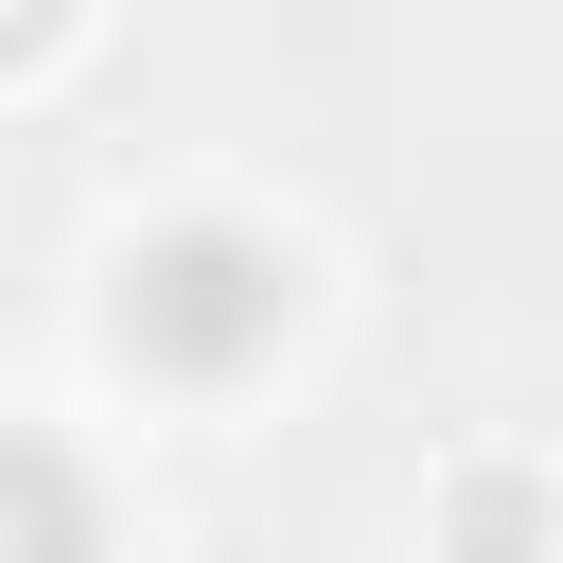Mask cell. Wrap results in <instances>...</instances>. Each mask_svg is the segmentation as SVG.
<instances>
[{
	"instance_id": "6da1fadb",
	"label": "cell",
	"mask_w": 563,
	"mask_h": 563,
	"mask_svg": "<svg viewBox=\"0 0 563 563\" xmlns=\"http://www.w3.org/2000/svg\"><path fill=\"white\" fill-rule=\"evenodd\" d=\"M282 317H299V264H282L264 229H229V211L141 229V246H123V282H106V334H123L158 387H229V369H264V352H282Z\"/></svg>"
},
{
	"instance_id": "7a4b0ae2",
	"label": "cell",
	"mask_w": 563,
	"mask_h": 563,
	"mask_svg": "<svg viewBox=\"0 0 563 563\" xmlns=\"http://www.w3.org/2000/svg\"><path fill=\"white\" fill-rule=\"evenodd\" d=\"M0 563H106V493L18 422H0Z\"/></svg>"
},
{
	"instance_id": "3957f363",
	"label": "cell",
	"mask_w": 563,
	"mask_h": 563,
	"mask_svg": "<svg viewBox=\"0 0 563 563\" xmlns=\"http://www.w3.org/2000/svg\"><path fill=\"white\" fill-rule=\"evenodd\" d=\"M440 545H457V563H528V545H545V475H510V457L440 475Z\"/></svg>"
},
{
	"instance_id": "277c9868",
	"label": "cell",
	"mask_w": 563,
	"mask_h": 563,
	"mask_svg": "<svg viewBox=\"0 0 563 563\" xmlns=\"http://www.w3.org/2000/svg\"><path fill=\"white\" fill-rule=\"evenodd\" d=\"M53 35H70V0H0V70H35Z\"/></svg>"
}]
</instances>
